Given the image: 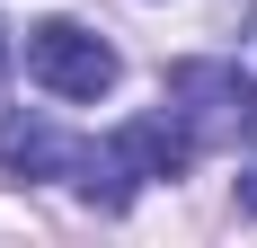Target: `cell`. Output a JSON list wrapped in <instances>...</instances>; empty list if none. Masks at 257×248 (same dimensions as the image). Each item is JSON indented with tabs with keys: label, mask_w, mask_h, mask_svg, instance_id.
<instances>
[{
	"label": "cell",
	"mask_w": 257,
	"mask_h": 248,
	"mask_svg": "<svg viewBox=\"0 0 257 248\" xmlns=\"http://www.w3.org/2000/svg\"><path fill=\"white\" fill-rule=\"evenodd\" d=\"M0 169L9 177H71L89 204H115L133 195V177L115 169V151H98V142H71V133H53L45 115H0Z\"/></svg>",
	"instance_id": "cell-1"
},
{
	"label": "cell",
	"mask_w": 257,
	"mask_h": 248,
	"mask_svg": "<svg viewBox=\"0 0 257 248\" xmlns=\"http://www.w3.org/2000/svg\"><path fill=\"white\" fill-rule=\"evenodd\" d=\"M27 80L53 98H106L115 89V45L89 36L80 18H36L27 27Z\"/></svg>",
	"instance_id": "cell-2"
},
{
	"label": "cell",
	"mask_w": 257,
	"mask_h": 248,
	"mask_svg": "<svg viewBox=\"0 0 257 248\" xmlns=\"http://www.w3.org/2000/svg\"><path fill=\"white\" fill-rule=\"evenodd\" d=\"M169 98L195 124V142H239V133H257V80L231 71V62H178V71H169Z\"/></svg>",
	"instance_id": "cell-3"
},
{
	"label": "cell",
	"mask_w": 257,
	"mask_h": 248,
	"mask_svg": "<svg viewBox=\"0 0 257 248\" xmlns=\"http://www.w3.org/2000/svg\"><path fill=\"white\" fill-rule=\"evenodd\" d=\"M106 151H115V169L142 186V177H178L204 142H195V124L169 106V115H133V124H115V142H106Z\"/></svg>",
	"instance_id": "cell-4"
},
{
	"label": "cell",
	"mask_w": 257,
	"mask_h": 248,
	"mask_svg": "<svg viewBox=\"0 0 257 248\" xmlns=\"http://www.w3.org/2000/svg\"><path fill=\"white\" fill-rule=\"evenodd\" d=\"M239 213H257V169H248V186H239Z\"/></svg>",
	"instance_id": "cell-5"
},
{
	"label": "cell",
	"mask_w": 257,
	"mask_h": 248,
	"mask_svg": "<svg viewBox=\"0 0 257 248\" xmlns=\"http://www.w3.org/2000/svg\"><path fill=\"white\" fill-rule=\"evenodd\" d=\"M0 62H9V27H0Z\"/></svg>",
	"instance_id": "cell-6"
}]
</instances>
